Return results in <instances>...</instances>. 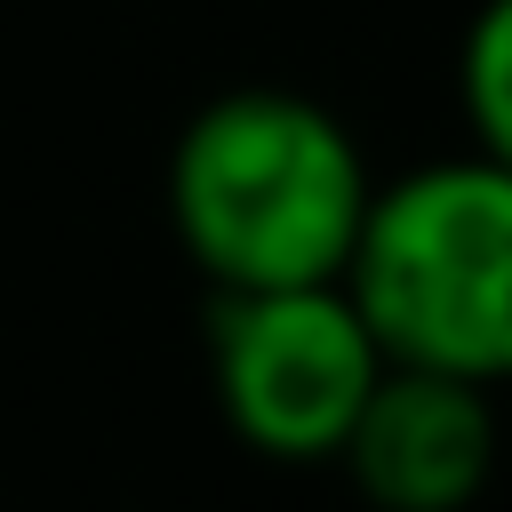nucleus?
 I'll use <instances>...</instances> for the list:
<instances>
[{
    "label": "nucleus",
    "instance_id": "39448f33",
    "mask_svg": "<svg viewBox=\"0 0 512 512\" xmlns=\"http://www.w3.org/2000/svg\"><path fill=\"white\" fill-rule=\"evenodd\" d=\"M456 112H464V152L512 160V8L480 0V16L464 24L456 48Z\"/></svg>",
    "mask_w": 512,
    "mask_h": 512
},
{
    "label": "nucleus",
    "instance_id": "f03ea898",
    "mask_svg": "<svg viewBox=\"0 0 512 512\" xmlns=\"http://www.w3.org/2000/svg\"><path fill=\"white\" fill-rule=\"evenodd\" d=\"M384 368L512 376V160L448 152L368 192L336 272Z\"/></svg>",
    "mask_w": 512,
    "mask_h": 512
},
{
    "label": "nucleus",
    "instance_id": "f257e3e1",
    "mask_svg": "<svg viewBox=\"0 0 512 512\" xmlns=\"http://www.w3.org/2000/svg\"><path fill=\"white\" fill-rule=\"evenodd\" d=\"M168 232L216 296L320 288L376 192L360 136L296 88H224L168 144Z\"/></svg>",
    "mask_w": 512,
    "mask_h": 512
},
{
    "label": "nucleus",
    "instance_id": "7ed1b4c3",
    "mask_svg": "<svg viewBox=\"0 0 512 512\" xmlns=\"http://www.w3.org/2000/svg\"><path fill=\"white\" fill-rule=\"evenodd\" d=\"M208 376L224 432L264 464H336L360 400L384 376L360 312L336 280L320 288H248L208 312Z\"/></svg>",
    "mask_w": 512,
    "mask_h": 512
},
{
    "label": "nucleus",
    "instance_id": "20e7f679",
    "mask_svg": "<svg viewBox=\"0 0 512 512\" xmlns=\"http://www.w3.org/2000/svg\"><path fill=\"white\" fill-rule=\"evenodd\" d=\"M336 464L368 512H472L496 480V400L488 384L384 368Z\"/></svg>",
    "mask_w": 512,
    "mask_h": 512
}]
</instances>
